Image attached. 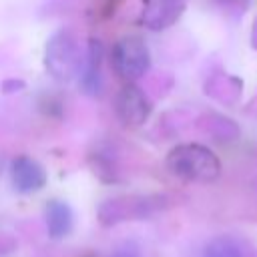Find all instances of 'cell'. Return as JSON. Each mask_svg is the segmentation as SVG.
I'll use <instances>...</instances> for the list:
<instances>
[{
	"label": "cell",
	"instance_id": "obj_1",
	"mask_svg": "<svg viewBox=\"0 0 257 257\" xmlns=\"http://www.w3.org/2000/svg\"><path fill=\"white\" fill-rule=\"evenodd\" d=\"M167 169L185 181L193 183H211L221 173L219 157L205 145L183 143L169 151Z\"/></svg>",
	"mask_w": 257,
	"mask_h": 257
},
{
	"label": "cell",
	"instance_id": "obj_2",
	"mask_svg": "<svg viewBox=\"0 0 257 257\" xmlns=\"http://www.w3.org/2000/svg\"><path fill=\"white\" fill-rule=\"evenodd\" d=\"M84 56L80 54V44L70 30L54 32L44 50V66L54 80L68 82L80 74Z\"/></svg>",
	"mask_w": 257,
	"mask_h": 257
},
{
	"label": "cell",
	"instance_id": "obj_3",
	"mask_svg": "<svg viewBox=\"0 0 257 257\" xmlns=\"http://www.w3.org/2000/svg\"><path fill=\"white\" fill-rule=\"evenodd\" d=\"M112 64L116 74L131 82L141 78L151 66V54L143 38L139 36H124L112 48Z\"/></svg>",
	"mask_w": 257,
	"mask_h": 257
},
{
	"label": "cell",
	"instance_id": "obj_4",
	"mask_svg": "<svg viewBox=\"0 0 257 257\" xmlns=\"http://www.w3.org/2000/svg\"><path fill=\"white\" fill-rule=\"evenodd\" d=\"M159 207L157 197H114L106 199L98 207V219L102 225H116L126 219H143Z\"/></svg>",
	"mask_w": 257,
	"mask_h": 257
},
{
	"label": "cell",
	"instance_id": "obj_5",
	"mask_svg": "<svg viewBox=\"0 0 257 257\" xmlns=\"http://www.w3.org/2000/svg\"><path fill=\"white\" fill-rule=\"evenodd\" d=\"M114 110H116V118L124 126L137 128V126H143L149 120L151 102L139 86L126 84L118 90V94L114 98Z\"/></svg>",
	"mask_w": 257,
	"mask_h": 257
},
{
	"label": "cell",
	"instance_id": "obj_6",
	"mask_svg": "<svg viewBox=\"0 0 257 257\" xmlns=\"http://www.w3.org/2000/svg\"><path fill=\"white\" fill-rule=\"evenodd\" d=\"M10 179L18 193H36L46 185V171L36 159L20 155L10 163Z\"/></svg>",
	"mask_w": 257,
	"mask_h": 257
},
{
	"label": "cell",
	"instance_id": "obj_7",
	"mask_svg": "<svg viewBox=\"0 0 257 257\" xmlns=\"http://www.w3.org/2000/svg\"><path fill=\"white\" fill-rule=\"evenodd\" d=\"M185 4L187 0H145L141 22L151 30L169 28L179 20L185 10Z\"/></svg>",
	"mask_w": 257,
	"mask_h": 257
},
{
	"label": "cell",
	"instance_id": "obj_8",
	"mask_svg": "<svg viewBox=\"0 0 257 257\" xmlns=\"http://www.w3.org/2000/svg\"><path fill=\"white\" fill-rule=\"evenodd\" d=\"M80 82L82 88L96 96L102 92V42L96 38L88 40V48L82 60V68H80Z\"/></svg>",
	"mask_w": 257,
	"mask_h": 257
},
{
	"label": "cell",
	"instance_id": "obj_9",
	"mask_svg": "<svg viewBox=\"0 0 257 257\" xmlns=\"http://www.w3.org/2000/svg\"><path fill=\"white\" fill-rule=\"evenodd\" d=\"M46 231L52 239H64L74 225V217H72V209L68 207V203L60 201V199H52L46 205Z\"/></svg>",
	"mask_w": 257,
	"mask_h": 257
},
{
	"label": "cell",
	"instance_id": "obj_10",
	"mask_svg": "<svg viewBox=\"0 0 257 257\" xmlns=\"http://www.w3.org/2000/svg\"><path fill=\"white\" fill-rule=\"evenodd\" d=\"M205 257H245V255H243V249L239 247V243L235 239L217 237L207 245Z\"/></svg>",
	"mask_w": 257,
	"mask_h": 257
},
{
	"label": "cell",
	"instance_id": "obj_11",
	"mask_svg": "<svg viewBox=\"0 0 257 257\" xmlns=\"http://www.w3.org/2000/svg\"><path fill=\"white\" fill-rule=\"evenodd\" d=\"M108 257H141V251L135 247V245H131V243H126V245H120V247H116Z\"/></svg>",
	"mask_w": 257,
	"mask_h": 257
}]
</instances>
